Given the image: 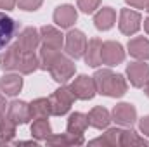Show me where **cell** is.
<instances>
[{"mask_svg": "<svg viewBox=\"0 0 149 147\" xmlns=\"http://www.w3.org/2000/svg\"><path fill=\"white\" fill-rule=\"evenodd\" d=\"M94 81H95V88L97 94L106 95V97H123L127 94V78L120 73H113L111 69H97L94 73Z\"/></svg>", "mask_w": 149, "mask_h": 147, "instance_id": "obj_1", "label": "cell"}, {"mask_svg": "<svg viewBox=\"0 0 149 147\" xmlns=\"http://www.w3.org/2000/svg\"><path fill=\"white\" fill-rule=\"evenodd\" d=\"M76 101L74 94L71 92L70 87H59L50 97H49V102H50V114L52 116H64L66 112H70L73 102Z\"/></svg>", "mask_w": 149, "mask_h": 147, "instance_id": "obj_2", "label": "cell"}, {"mask_svg": "<svg viewBox=\"0 0 149 147\" xmlns=\"http://www.w3.org/2000/svg\"><path fill=\"white\" fill-rule=\"evenodd\" d=\"M49 73L52 76V80L54 81H57V83H66V81H70L71 78L74 76L76 73V64H74V61L66 54H59L57 57H56V61L52 62V66H50V69H49Z\"/></svg>", "mask_w": 149, "mask_h": 147, "instance_id": "obj_3", "label": "cell"}, {"mask_svg": "<svg viewBox=\"0 0 149 147\" xmlns=\"http://www.w3.org/2000/svg\"><path fill=\"white\" fill-rule=\"evenodd\" d=\"M88 40L83 31L80 30H70L68 35L64 37V50L71 59H81L85 55Z\"/></svg>", "mask_w": 149, "mask_h": 147, "instance_id": "obj_4", "label": "cell"}, {"mask_svg": "<svg viewBox=\"0 0 149 147\" xmlns=\"http://www.w3.org/2000/svg\"><path fill=\"white\" fill-rule=\"evenodd\" d=\"M71 92L74 94V97L78 101H90L95 97L97 94V88H95V81L92 76H87V74H80L76 76L71 85H70Z\"/></svg>", "mask_w": 149, "mask_h": 147, "instance_id": "obj_5", "label": "cell"}, {"mask_svg": "<svg viewBox=\"0 0 149 147\" xmlns=\"http://www.w3.org/2000/svg\"><path fill=\"white\" fill-rule=\"evenodd\" d=\"M101 55H102V64L106 66H118L125 61V49L120 42L108 40L102 42V49H101Z\"/></svg>", "mask_w": 149, "mask_h": 147, "instance_id": "obj_6", "label": "cell"}, {"mask_svg": "<svg viewBox=\"0 0 149 147\" xmlns=\"http://www.w3.org/2000/svg\"><path fill=\"white\" fill-rule=\"evenodd\" d=\"M141 23H142V17L137 10H132V9H121L120 10L118 28L123 35H127V37L135 35L141 30Z\"/></svg>", "mask_w": 149, "mask_h": 147, "instance_id": "obj_7", "label": "cell"}, {"mask_svg": "<svg viewBox=\"0 0 149 147\" xmlns=\"http://www.w3.org/2000/svg\"><path fill=\"white\" fill-rule=\"evenodd\" d=\"M113 121L120 126H132L137 121V109L130 102H120L111 112Z\"/></svg>", "mask_w": 149, "mask_h": 147, "instance_id": "obj_8", "label": "cell"}, {"mask_svg": "<svg viewBox=\"0 0 149 147\" xmlns=\"http://www.w3.org/2000/svg\"><path fill=\"white\" fill-rule=\"evenodd\" d=\"M127 80L130 81L132 87L135 88H142L144 83L149 80V64H146L144 61H137L127 66Z\"/></svg>", "mask_w": 149, "mask_h": 147, "instance_id": "obj_9", "label": "cell"}, {"mask_svg": "<svg viewBox=\"0 0 149 147\" xmlns=\"http://www.w3.org/2000/svg\"><path fill=\"white\" fill-rule=\"evenodd\" d=\"M16 43L19 45V49H21L23 52H35V50L38 49V45L42 43L40 30L33 28V26L24 28V30L19 33V37H17V42H16Z\"/></svg>", "mask_w": 149, "mask_h": 147, "instance_id": "obj_10", "label": "cell"}, {"mask_svg": "<svg viewBox=\"0 0 149 147\" xmlns=\"http://www.w3.org/2000/svg\"><path fill=\"white\" fill-rule=\"evenodd\" d=\"M78 19V12L73 5L70 3H63L59 7H56L54 10V23L59 26V28H64V30H70L76 23Z\"/></svg>", "mask_w": 149, "mask_h": 147, "instance_id": "obj_11", "label": "cell"}, {"mask_svg": "<svg viewBox=\"0 0 149 147\" xmlns=\"http://www.w3.org/2000/svg\"><path fill=\"white\" fill-rule=\"evenodd\" d=\"M23 50L19 49L17 43L9 45L2 54H0V69L2 71H16L19 66V59H21Z\"/></svg>", "mask_w": 149, "mask_h": 147, "instance_id": "obj_12", "label": "cell"}, {"mask_svg": "<svg viewBox=\"0 0 149 147\" xmlns=\"http://www.w3.org/2000/svg\"><path fill=\"white\" fill-rule=\"evenodd\" d=\"M7 118L12 119L16 125H26L30 118V104L24 101H12L7 106Z\"/></svg>", "mask_w": 149, "mask_h": 147, "instance_id": "obj_13", "label": "cell"}, {"mask_svg": "<svg viewBox=\"0 0 149 147\" xmlns=\"http://www.w3.org/2000/svg\"><path fill=\"white\" fill-rule=\"evenodd\" d=\"M17 33V23L5 12H0V50H3Z\"/></svg>", "mask_w": 149, "mask_h": 147, "instance_id": "obj_14", "label": "cell"}, {"mask_svg": "<svg viewBox=\"0 0 149 147\" xmlns=\"http://www.w3.org/2000/svg\"><path fill=\"white\" fill-rule=\"evenodd\" d=\"M40 37H42V45L45 47H50L56 50H61L64 47V35L50 24H45L40 28Z\"/></svg>", "mask_w": 149, "mask_h": 147, "instance_id": "obj_15", "label": "cell"}, {"mask_svg": "<svg viewBox=\"0 0 149 147\" xmlns=\"http://www.w3.org/2000/svg\"><path fill=\"white\" fill-rule=\"evenodd\" d=\"M87 118H88V126H92V128H95V130H104V128H108L109 123L113 121L111 112L106 109V107H102V106L92 107L90 112L87 114Z\"/></svg>", "mask_w": 149, "mask_h": 147, "instance_id": "obj_16", "label": "cell"}, {"mask_svg": "<svg viewBox=\"0 0 149 147\" xmlns=\"http://www.w3.org/2000/svg\"><path fill=\"white\" fill-rule=\"evenodd\" d=\"M23 90V78L16 73L3 74L0 78V92L7 97H16Z\"/></svg>", "mask_w": 149, "mask_h": 147, "instance_id": "obj_17", "label": "cell"}, {"mask_svg": "<svg viewBox=\"0 0 149 147\" xmlns=\"http://www.w3.org/2000/svg\"><path fill=\"white\" fill-rule=\"evenodd\" d=\"M128 54L130 57L137 59V61H148L149 59V40L144 37H135L130 38L127 43Z\"/></svg>", "mask_w": 149, "mask_h": 147, "instance_id": "obj_18", "label": "cell"}, {"mask_svg": "<svg viewBox=\"0 0 149 147\" xmlns=\"http://www.w3.org/2000/svg\"><path fill=\"white\" fill-rule=\"evenodd\" d=\"M47 146L52 147H71V146H83L85 144V139L83 135H73L70 132L63 133V135H49L47 140H45Z\"/></svg>", "mask_w": 149, "mask_h": 147, "instance_id": "obj_19", "label": "cell"}, {"mask_svg": "<svg viewBox=\"0 0 149 147\" xmlns=\"http://www.w3.org/2000/svg\"><path fill=\"white\" fill-rule=\"evenodd\" d=\"M116 23V12L113 7H102L95 12L94 16V26L99 30V31H108L111 30Z\"/></svg>", "mask_w": 149, "mask_h": 147, "instance_id": "obj_20", "label": "cell"}, {"mask_svg": "<svg viewBox=\"0 0 149 147\" xmlns=\"http://www.w3.org/2000/svg\"><path fill=\"white\" fill-rule=\"evenodd\" d=\"M101 49H102V42H101L99 38H92V40H88V43H87V50H85V55H83L87 66H90V68H99V66L102 64Z\"/></svg>", "mask_w": 149, "mask_h": 147, "instance_id": "obj_21", "label": "cell"}, {"mask_svg": "<svg viewBox=\"0 0 149 147\" xmlns=\"http://www.w3.org/2000/svg\"><path fill=\"white\" fill-rule=\"evenodd\" d=\"M121 128H108L104 135L99 139H94L88 142V146H106V147H118L121 146Z\"/></svg>", "mask_w": 149, "mask_h": 147, "instance_id": "obj_22", "label": "cell"}, {"mask_svg": "<svg viewBox=\"0 0 149 147\" xmlns=\"http://www.w3.org/2000/svg\"><path fill=\"white\" fill-rule=\"evenodd\" d=\"M88 128V118L83 112H71L66 121V130L73 135H83Z\"/></svg>", "mask_w": 149, "mask_h": 147, "instance_id": "obj_23", "label": "cell"}, {"mask_svg": "<svg viewBox=\"0 0 149 147\" xmlns=\"http://www.w3.org/2000/svg\"><path fill=\"white\" fill-rule=\"evenodd\" d=\"M37 69H40L38 55L35 52H23L21 54V59H19L17 71L21 74H31L33 71H37Z\"/></svg>", "mask_w": 149, "mask_h": 147, "instance_id": "obj_24", "label": "cell"}, {"mask_svg": "<svg viewBox=\"0 0 149 147\" xmlns=\"http://www.w3.org/2000/svg\"><path fill=\"white\" fill-rule=\"evenodd\" d=\"M50 116V102L45 97H40L30 102V118L31 119H43Z\"/></svg>", "mask_w": 149, "mask_h": 147, "instance_id": "obj_25", "label": "cell"}, {"mask_svg": "<svg viewBox=\"0 0 149 147\" xmlns=\"http://www.w3.org/2000/svg\"><path fill=\"white\" fill-rule=\"evenodd\" d=\"M30 132H31L33 139L47 140V137L52 133V128H50V123L47 121V118H43V119H33V123L30 126Z\"/></svg>", "mask_w": 149, "mask_h": 147, "instance_id": "obj_26", "label": "cell"}, {"mask_svg": "<svg viewBox=\"0 0 149 147\" xmlns=\"http://www.w3.org/2000/svg\"><path fill=\"white\" fill-rule=\"evenodd\" d=\"M61 54V50H56V49H50V47H45L42 45L40 47V54H38V61H40V69L43 71H49L52 62L56 61V57Z\"/></svg>", "mask_w": 149, "mask_h": 147, "instance_id": "obj_27", "label": "cell"}, {"mask_svg": "<svg viewBox=\"0 0 149 147\" xmlns=\"http://www.w3.org/2000/svg\"><path fill=\"white\" fill-rule=\"evenodd\" d=\"M16 126L17 125L12 119H9L5 114V118L0 123V144H10L12 142V139L16 137Z\"/></svg>", "mask_w": 149, "mask_h": 147, "instance_id": "obj_28", "label": "cell"}, {"mask_svg": "<svg viewBox=\"0 0 149 147\" xmlns=\"http://www.w3.org/2000/svg\"><path fill=\"white\" fill-rule=\"evenodd\" d=\"M121 146L123 147H134V146H149V142L146 139L139 137V133L132 132V130H123L121 133Z\"/></svg>", "mask_w": 149, "mask_h": 147, "instance_id": "obj_29", "label": "cell"}, {"mask_svg": "<svg viewBox=\"0 0 149 147\" xmlns=\"http://www.w3.org/2000/svg\"><path fill=\"white\" fill-rule=\"evenodd\" d=\"M101 0H78V9L85 14H92L95 12V9H99Z\"/></svg>", "mask_w": 149, "mask_h": 147, "instance_id": "obj_30", "label": "cell"}, {"mask_svg": "<svg viewBox=\"0 0 149 147\" xmlns=\"http://www.w3.org/2000/svg\"><path fill=\"white\" fill-rule=\"evenodd\" d=\"M43 0H17V7L26 12H35L42 7Z\"/></svg>", "mask_w": 149, "mask_h": 147, "instance_id": "obj_31", "label": "cell"}, {"mask_svg": "<svg viewBox=\"0 0 149 147\" xmlns=\"http://www.w3.org/2000/svg\"><path fill=\"white\" fill-rule=\"evenodd\" d=\"M139 130H141V133H144L146 137H149V114L139 119Z\"/></svg>", "mask_w": 149, "mask_h": 147, "instance_id": "obj_32", "label": "cell"}, {"mask_svg": "<svg viewBox=\"0 0 149 147\" xmlns=\"http://www.w3.org/2000/svg\"><path fill=\"white\" fill-rule=\"evenodd\" d=\"M127 5L134 7V9H148L149 0H125Z\"/></svg>", "mask_w": 149, "mask_h": 147, "instance_id": "obj_33", "label": "cell"}, {"mask_svg": "<svg viewBox=\"0 0 149 147\" xmlns=\"http://www.w3.org/2000/svg\"><path fill=\"white\" fill-rule=\"evenodd\" d=\"M17 5V0H0V10H12Z\"/></svg>", "mask_w": 149, "mask_h": 147, "instance_id": "obj_34", "label": "cell"}, {"mask_svg": "<svg viewBox=\"0 0 149 147\" xmlns=\"http://www.w3.org/2000/svg\"><path fill=\"white\" fill-rule=\"evenodd\" d=\"M7 102H5V94H0V112L2 114H5V111H7Z\"/></svg>", "mask_w": 149, "mask_h": 147, "instance_id": "obj_35", "label": "cell"}, {"mask_svg": "<svg viewBox=\"0 0 149 147\" xmlns=\"http://www.w3.org/2000/svg\"><path fill=\"white\" fill-rule=\"evenodd\" d=\"M16 144H17V146H31V144L37 146V139H35V140H21V142H16Z\"/></svg>", "mask_w": 149, "mask_h": 147, "instance_id": "obj_36", "label": "cell"}, {"mask_svg": "<svg viewBox=\"0 0 149 147\" xmlns=\"http://www.w3.org/2000/svg\"><path fill=\"white\" fill-rule=\"evenodd\" d=\"M142 88H144V94H146V95L149 97V80L146 81V83H144V87H142Z\"/></svg>", "mask_w": 149, "mask_h": 147, "instance_id": "obj_37", "label": "cell"}, {"mask_svg": "<svg viewBox=\"0 0 149 147\" xmlns=\"http://www.w3.org/2000/svg\"><path fill=\"white\" fill-rule=\"evenodd\" d=\"M144 31L149 35V17L148 19H144Z\"/></svg>", "mask_w": 149, "mask_h": 147, "instance_id": "obj_38", "label": "cell"}, {"mask_svg": "<svg viewBox=\"0 0 149 147\" xmlns=\"http://www.w3.org/2000/svg\"><path fill=\"white\" fill-rule=\"evenodd\" d=\"M3 118H5V114H2V112H0V123H2V119H3Z\"/></svg>", "mask_w": 149, "mask_h": 147, "instance_id": "obj_39", "label": "cell"}, {"mask_svg": "<svg viewBox=\"0 0 149 147\" xmlns=\"http://www.w3.org/2000/svg\"><path fill=\"white\" fill-rule=\"evenodd\" d=\"M146 10H148V12H149V5H148V9H146Z\"/></svg>", "mask_w": 149, "mask_h": 147, "instance_id": "obj_40", "label": "cell"}]
</instances>
